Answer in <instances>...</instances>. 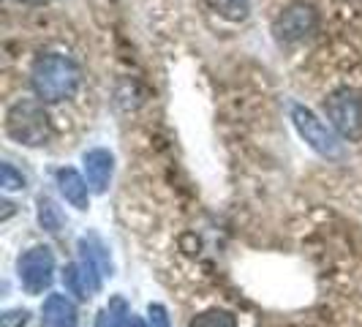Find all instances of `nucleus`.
<instances>
[{
    "mask_svg": "<svg viewBox=\"0 0 362 327\" xmlns=\"http://www.w3.org/2000/svg\"><path fill=\"white\" fill-rule=\"evenodd\" d=\"M150 325H153V327H169V322H166V314H163L161 306H153V309H150Z\"/></svg>",
    "mask_w": 362,
    "mask_h": 327,
    "instance_id": "obj_13",
    "label": "nucleus"
},
{
    "mask_svg": "<svg viewBox=\"0 0 362 327\" xmlns=\"http://www.w3.org/2000/svg\"><path fill=\"white\" fill-rule=\"evenodd\" d=\"M325 112L329 123L344 137L357 139L362 137V98L354 91H338L327 98Z\"/></svg>",
    "mask_w": 362,
    "mask_h": 327,
    "instance_id": "obj_4",
    "label": "nucleus"
},
{
    "mask_svg": "<svg viewBox=\"0 0 362 327\" xmlns=\"http://www.w3.org/2000/svg\"><path fill=\"white\" fill-rule=\"evenodd\" d=\"M291 120H294V126H297V131H300V137H303L316 153L329 156V159L341 156V142H338L335 131L327 126L325 120H319L310 109L300 107V104L291 107Z\"/></svg>",
    "mask_w": 362,
    "mask_h": 327,
    "instance_id": "obj_3",
    "label": "nucleus"
},
{
    "mask_svg": "<svg viewBox=\"0 0 362 327\" xmlns=\"http://www.w3.org/2000/svg\"><path fill=\"white\" fill-rule=\"evenodd\" d=\"M6 131L22 145H44L49 139V117L38 101H17L6 115Z\"/></svg>",
    "mask_w": 362,
    "mask_h": 327,
    "instance_id": "obj_2",
    "label": "nucleus"
},
{
    "mask_svg": "<svg viewBox=\"0 0 362 327\" xmlns=\"http://www.w3.org/2000/svg\"><path fill=\"white\" fill-rule=\"evenodd\" d=\"M41 327H76V309L63 294H52L44 306Z\"/></svg>",
    "mask_w": 362,
    "mask_h": 327,
    "instance_id": "obj_8",
    "label": "nucleus"
},
{
    "mask_svg": "<svg viewBox=\"0 0 362 327\" xmlns=\"http://www.w3.org/2000/svg\"><path fill=\"white\" fill-rule=\"evenodd\" d=\"M316 25H319V17H316L313 6L297 3L275 19V36L281 41H300V38L310 36L316 30Z\"/></svg>",
    "mask_w": 362,
    "mask_h": 327,
    "instance_id": "obj_5",
    "label": "nucleus"
},
{
    "mask_svg": "<svg viewBox=\"0 0 362 327\" xmlns=\"http://www.w3.org/2000/svg\"><path fill=\"white\" fill-rule=\"evenodd\" d=\"M52 254L49 248H30L28 254L19 259V278L28 292H41L49 281H52Z\"/></svg>",
    "mask_w": 362,
    "mask_h": 327,
    "instance_id": "obj_6",
    "label": "nucleus"
},
{
    "mask_svg": "<svg viewBox=\"0 0 362 327\" xmlns=\"http://www.w3.org/2000/svg\"><path fill=\"white\" fill-rule=\"evenodd\" d=\"M191 327H237V325L229 314H223V311H210V314L197 316V319L191 322Z\"/></svg>",
    "mask_w": 362,
    "mask_h": 327,
    "instance_id": "obj_11",
    "label": "nucleus"
},
{
    "mask_svg": "<svg viewBox=\"0 0 362 327\" xmlns=\"http://www.w3.org/2000/svg\"><path fill=\"white\" fill-rule=\"evenodd\" d=\"M57 183H60V191L66 194V200L71 202L74 207L85 210L88 207V178H82L79 172L74 169H60L57 172Z\"/></svg>",
    "mask_w": 362,
    "mask_h": 327,
    "instance_id": "obj_9",
    "label": "nucleus"
},
{
    "mask_svg": "<svg viewBox=\"0 0 362 327\" xmlns=\"http://www.w3.org/2000/svg\"><path fill=\"white\" fill-rule=\"evenodd\" d=\"M85 178L93 191H104L112 178V156L107 150H90L85 156Z\"/></svg>",
    "mask_w": 362,
    "mask_h": 327,
    "instance_id": "obj_7",
    "label": "nucleus"
},
{
    "mask_svg": "<svg viewBox=\"0 0 362 327\" xmlns=\"http://www.w3.org/2000/svg\"><path fill=\"white\" fill-rule=\"evenodd\" d=\"M128 325H131V327H145L142 322H139V319H134V322H128Z\"/></svg>",
    "mask_w": 362,
    "mask_h": 327,
    "instance_id": "obj_14",
    "label": "nucleus"
},
{
    "mask_svg": "<svg viewBox=\"0 0 362 327\" xmlns=\"http://www.w3.org/2000/svg\"><path fill=\"white\" fill-rule=\"evenodd\" d=\"M33 91L41 101H66L79 88V66L66 54H41L33 66Z\"/></svg>",
    "mask_w": 362,
    "mask_h": 327,
    "instance_id": "obj_1",
    "label": "nucleus"
},
{
    "mask_svg": "<svg viewBox=\"0 0 362 327\" xmlns=\"http://www.w3.org/2000/svg\"><path fill=\"white\" fill-rule=\"evenodd\" d=\"M3 185H6V188H22V185H25L22 175H17V172H14L8 164L3 166Z\"/></svg>",
    "mask_w": 362,
    "mask_h": 327,
    "instance_id": "obj_12",
    "label": "nucleus"
},
{
    "mask_svg": "<svg viewBox=\"0 0 362 327\" xmlns=\"http://www.w3.org/2000/svg\"><path fill=\"white\" fill-rule=\"evenodd\" d=\"M207 3L216 8L218 14H223V17L229 19H245L248 11H251L248 0H207Z\"/></svg>",
    "mask_w": 362,
    "mask_h": 327,
    "instance_id": "obj_10",
    "label": "nucleus"
}]
</instances>
